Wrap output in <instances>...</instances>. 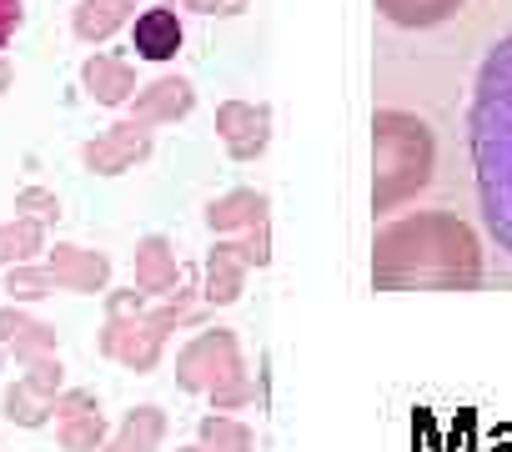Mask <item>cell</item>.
<instances>
[{
    "instance_id": "8fae6325",
    "label": "cell",
    "mask_w": 512,
    "mask_h": 452,
    "mask_svg": "<svg viewBox=\"0 0 512 452\" xmlns=\"http://www.w3.org/2000/svg\"><path fill=\"white\" fill-rule=\"evenodd\" d=\"M126 16H131V0H86V6L76 11V31L86 41H106Z\"/></svg>"
},
{
    "instance_id": "30bf717a",
    "label": "cell",
    "mask_w": 512,
    "mask_h": 452,
    "mask_svg": "<svg viewBox=\"0 0 512 452\" xmlns=\"http://www.w3.org/2000/svg\"><path fill=\"white\" fill-rule=\"evenodd\" d=\"M86 86H91V96H101L106 106H116V101H126V96L136 91V76H131V66H126V61L96 56V61L86 66Z\"/></svg>"
},
{
    "instance_id": "2e32d148",
    "label": "cell",
    "mask_w": 512,
    "mask_h": 452,
    "mask_svg": "<svg viewBox=\"0 0 512 452\" xmlns=\"http://www.w3.org/2000/svg\"><path fill=\"white\" fill-rule=\"evenodd\" d=\"M21 26V0H0V46H6Z\"/></svg>"
},
{
    "instance_id": "4fadbf2b",
    "label": "cell",
    "mask_w": 512,
    "mask_h": 452,
    "mask_svg": "<svg viewBox=\"0 0 512 452\" xmlns=\"http://www.w3.org/2000/svg\"><path fill=\"white\" fill-rule=\"evenodd\" d=\"M241 287V262H236V247H216L211 257V297L216 302H231Z\"/></svg>"
},
{
    "instance_id": "3957f363",
    "label": "cell",
    "mask_w": 512,
    "mask_h": 452,
    "mask_svg": "<svg viewBox=\"0 0 512 452\" xmlns=\"http://www.w3.org/2000/svg\"><path fill=\"white\" fill-rule=\"evenodd\" d=\"M437 136L412 111H377L372 121V211H397L432 186Z\"/></svg>"
},
{
    "instance_id": "ba28073f",
    "label": "cell",
    "mask_w": 512,
    "mask_h": 452,
    "mask_svg": "<svg viewBox=\"0 0 512 452\" xmlns=\"http://www.w3.org/2000/svg\"><path fill=\"white\" fill-rule=\"evenodd\" d=\"M146 151H151V136H146L141 126H116V131H111V141L86 146V161H91L96 171H121V166L141 161Z\"/></svg>"
},
{
    "instance_id": "e0dca14e",
    "label": "cell",
    "mask_w": 512,
    "mask_h": 452,
    "mask_svg": "<svg viewBox=\"0 0 512 452\" xmlns=\"http://www.w3.org/2000/svg\"><path fill=\"white\" fill-rule=\"evenodd\" d=\"M191 11H206V16H236L246 0H186Z\"/></svg>"
},
{
    "instance_id": "5b68a950",
    "label": "cell",
    "mask_w": 512,
    "mask_h": 452,
    "mask_svg": "<svg viewBox=\"0 0 512 452\" xmlns=\"http://www.w3.org/2000/svg\"><path fill=\"white\" fill-rule=\"evenodd\" d=\"M181 16L171 11V6H151V11H141L136 16V26H131V46H136V56H146V61H171L176 51H181Z\"/></svg>"
},
{
    "instance_id": "6da1fadb",
    "label": "cell",
    "mask_w": 512,
    "mask_h": 452,
    "mask_svg": "<svg viewBox=\"0 0 512 452\" xmlns=\"http://www.w3.org/2000/svg\"><path fill=\"white\" fill-rule=\"evenodd\" d=\"M377 287H437L467 292L482 282V242L452 211H417L377 232Z\"/></svg>"
},
{
    "instance_id": "7a4b0ae2",
    "label": "cell",
    "mask_w": 512,
    "mask_h": 452,
    "mask_svg": "<svg viewBox=\"0 0 512 452\" xmlns=\"http://www.w3.org/2000/svg\"><path fill=\"white\" fill-rule=\"evenodd\" d=\"M467 131H472L482 221L497 237V247L512 257V36H502L477 66Z\"/></svg>"
},
{
    "instance_id": "ac0fdd59",
    "label": "cell",
    "mask_w": 512,
    "mask_h": 452,
    "mask_svg": "<svg viewBox=\"0 0 512 452\" xmlns=\"http://www.w3.org/2000/svg\"><path fill=\"white\" fill-rule=\"evenodd\" d=\"M6 81H11V66H6V61H0V86H6Z\"/></svg>"
},
{
    "instance_id": "7c38bea8",
    "label": "cell",
    "mask_w": 512,
    "mask_h": 452,
    "mask_svg": "<svg viewBox=\"0 0 512 452\" xmlns=\"http://www.w3.org/2000/svg\"><path fill=\"white\" fill-rule=\"evenodd\" d=\"M262 211H267V196H256V191H231V196H221L211 211H206V221L211 226H251V221H262Z\"/></svg>"
},
{
    "instance_id": "9c48e42d",
    "label": "cell",
    "mask_w": 512,
    "mask_h": 452,
    "mask_svg": "<svg viewBox=\"0 0 512 452\" xmlns=\"http://www.w3.org/2000/svg\"><path fill=\"white\" fill-rule=\"evenodd\" d=\"M186 382L191 387H201V382H216V377H226V372H236V352H231V337H206V342H196L191 352H186Z\"/></svg>"
},
{
    "instance_id": "8992f818",
    "label": "cell",
    "mask_w": 512,
    "mask_h": 452,
    "mask_svg": "<svg viewBox=\"0 0 512 452\" xmlns=\"http://www.w3.org/2000/svg\"><path fill=\"white\" fill-rule=\"evenodd\" d=\"M191 106H196L191 86H186L181 76H166V81H156V86H146V91L136 96V121H141V126L176 121V116H186Z\"/></svg>"
},
{
    "instance_id": "52a82bcc",
    "label": "cell",
    "mask_w": 512,
    "mask_h": 452,
    "mask_svg": "<svg viewBox=\"0 0 512 452\" xmlns=\"http://www.w3.org/2000/svg\"><path fill=\"white\" fill-rule=\"evenodd\" d=\"M377 11L402 31H427V26L452 21L462 11V0H377Z\"/></svg>"
},
{
    "instance_id": "9a60e30c",
    "label": "cell",
    "mask_w": 512,
    "mask_h": 452,
    "mask_svg": "<svg viewBox=\"0 0 512 452\" xmlns=\"http://www.w3.org/2000/svg\"><path fill=\"white\" fill-rule=\"evenodd\" d=\"M206 437L216 442V452H246V432H241V427H231V422H211V427H206Z\"/></svg>"
},
{
    "instance_id": "277c9868",
    "label": "cell",
    "mask_w": 512,
    "mask_h": 452,
    "mask_svg": "<svg viewBox=\"0 0 512 452\" xmlns=\"http://www.w3.org/2000/svg\"><path fill=\"white\" fill-rule=\"evenodd\" d=\"M267 126H272L267 106L226 101V106L216 111V131H221V141H226V151H231L236 161H251V156L267 151Z\"/></svg>"
},
{
    "instance_id": "5bb4252c",
    "label": "cell",
    "mask_w": 512,
    "mask_h": 452,
    "mask_svg": "<svg viewBox=\"0 0 512 452\" xmlns=\"http://www.w3.org/2000/svg\"><path fill=\"white\" fill-rule=\"evenodd\" d=\"M141 282L146 287H166L171 282V257H166V242L161 237H151L141 247Z\"/></svg>"
}]
</instances>
